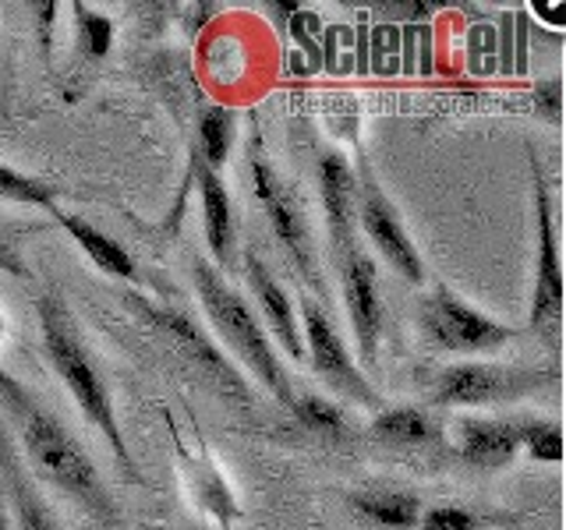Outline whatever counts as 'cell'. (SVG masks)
I'll list each match as a JSON object with an SVG mask.
<instances>
[{"mask_svg":"<svg viewBox=\"0 0 566 530\" xmlns=\"http://www.w3.org/2000/svg\"><path fill=\"white\" fill-rule=\"evenodd\" d=\"M191 276H195V290H199V300L209 315V322L217 326V332L227 340V347L255 371V379L270 389L280 403L291 406L294 403L291 379H287V371H283L270 336H265L255 311L248 308V300L234 287H227L220 269L206 258L191 262Z\"/></svg>","mask_w":566,"mask_h":530,"instance_id":"cell-3","label":"cell"},{"mask_svg":"<svg viewBox=\"0 0 566 530\" xmlns=\"http://www.w3.org/2000/svg\"><path fill=\"white\" fill-rule=\"evenodd\" d=\"M556 368H510V364H450L442 368L429 400L436 406H485L535 393V389L556 382Z\"/></svg>","mask_w":566,"mask_h":530,"instance_id":"cell-4","label":"cell"},{"mask_svg":"<svg viewBox=\"0 0 566 530\" xmlns=\"http://www.w3.org/2000/svg\"><path fill=\"white\" fill-rule=\"evenodd\" d=\"M35 315H40L43 350H46L50 364L61 371L67 393L75 396L82 414L96 424V432L106 438V446L114 449L120 467L132 470V453H128V442H124V435H120L111 393H106V382L99 375L93 353H88V347L82 343V336L75 329V318H71L61 294H53V290L43 294L40 300H35Z\"/></svg>","mask_w":566,"mask_h":530,"instance_id":"cell-2","label":"cell"},{"mask_svg":"<svg viewBox=\"0 0 566 530\" xmlns=\"http://www.w3.org/2000/svg\"><path fill=\"white\" fill-rule=\"evenodd\" d=\"M0 273H11V276H18V279H25V276H29L22 255H18V252H14V244L4 241V237H0Z\"/></svg>","mask_w":566,"mask_h":530,"instance_id":"cell-27","label":"cell"},{"mask_svg":"<svg viewBox=\"0 0 566 530\" xmlns=\"http://www.w3.org/2000/svg\"><path fill=\"white\" fill-rule=\"evenodd\" d=\"M0 199H11V202H22V205H35V209H46V212L57 209V194H53L50 184L35 181V177L14 170L8 163H0Z\"/></svg>","mask_w":566,"mask_h":530,"instance_id":"cell-21","label":"cell"},{"mask_svg":"<svg viewBox=\"0 0 566 530\" xmlns=\"http://www.w3.org/2000/svg\"><path fill=\"white\" fill-rule=\"evenodd\" d=\"M230 141H234V114L227 106H209L199 128V159L206 167L220 170L227 163Z\"/></svg>","mask_w":566,"mask_h":530,"instance_id":"cell-20","label":"cell"},{"mask_svg":"<svg viewBox=\"0 0 566 530\" xmlns=\"http://www.w3.org/2000/svg\"><path fill=\"white\" fill-rule=\"evenodd\" d=\"M421 530H474V517L460 506H436L421 512Z\"/></svg>","mask_w":566,"mask_h":530,"instance_id":"cell-25","label":"cell"},{"mask_svg":"<svg viewBox=\"0 0 566 530\" xmlns=\"http://www.w3.org/2000/svg\"><path fill=\"white\" fill-rule=\"evenodd\" d=\"M0 406L8 411V421L18 428V435H22L25 449L35 459V467L50 474L67 495H75V499L88 512H96L99 520H106V523L117 520V509L111 506V499H106L103 481H99L88 453L67 435L64 424L53 417L8 368H0Z\"/></svg>","mask_w":566,"mask_h":530,"instance_id":"cell-1","label":"cell"},{"mask_svg":"<svg viewBox=\"0 0 566 530\" xmlns=\"http://www.w3.org/2000/svg\"><path fill=\"white\" fill-rule=\"evenodd\" d=\"M195 173H199V191H202L209 252L217 258V269H227L230 258H234V205H230L227 184L220 181L217 170L206 167L202 159H195Z\"/></svg>","mask_w":566,"mask_h":530,"instance_id":"cell-16","label":"cell"},{"mask_svg":"<svg viewBox=\"0 0 566 530\" xmlns=\"http://www.w3.org/2000/svg\"><path fill=\"white\" fill-rule=\"evenodd\" d=\"M0 477H4L8 488V502L14 509V523L18 530H57L53 523V512L40 499V491L29 481V474L22 467V456L14 449V438L8 432V424L0 421Z\"/></svg>","mask_w":566,"mask_h":530,"instance_id":"cell-14","label":"cell"},{"mask_svg":"<svg viewBox=\"0 0 566 530\" xmlns=\"http://www.w3.org/2000/svg\"><path fill=\"white\" fill-rule=\"evenodd\" d=\"M248 173H252V191H255V199H259V205L265 212V220H270L276 241L283 244V252L291 255L294 269L305 279H312L315 290H323V279H318V269H315L308 223H305V216H301L291 188L283 184V177L276 173V167L265 159L259 141L248 146Z\"/></svg>","mask_w":566,"mask_h":530,"instance_id":"cell-5","label":"cell"},{"mask_svg":"<svg viewBox=\"0 0 566 530\" xmlns=\"http://www.w3.org/2000/svg\"><path fill=\"white\" fill-rule=\"evenodd\" d=\"M53 220H57L71 237H75V244L82 247V252L93 258L103 273H111V276H117V279H128V283H142V273L135 269V262H132V255L124 252V247L114 241V237H106L103 230H96L88 220H82V216H75V212H64L61 205L50 212Z\"/></svg>","mask_w":566,"mask_h":530,"instance_id":"cell-17","label":"cell"},{"mask_svg":"<svg viewBox=\"0 0 566 530\" xmlns=\"http://www.w3.org/2000/svg\"><path fill=\"white\" fill-rule=\"evenodd\" d=\"M0 99H4V85H0Z\"/></svg>","mask_w":566,"mask_h":530,"instance_id":"cell-29","label":"cell"},{"mask_svg":"<svg viewBox=\"0 0 566 530\" xmlns=\"http://www.w3.org/2000/svg\"><path fill=\"white\" fill-rule=\"evenodd\" d=\"M535 220H538V262H535V300H531V329L559 340L563 322V258H559V226L553 194L535 159Z\"/></svg>","mask_w":566,"mask_h":530,"instance_id":"cell-7","label":"cell"},{"mask_svg":"<svg viewBox=\"0 0 566 530\" xmlns=\"http://www.w3.org/2000/svg\"><path fill=\"white\" fill-rule=\"evenodd\" d=\"M8 506H4V495H0V530H8Z\"/></svg>","mask_w":566,"mask_h":530,"instance_id":"cell-28","label":"cell"},{"mask_svg":"<svg viewBox=\"0 0 566 530\" xmlns=\"http://www.w3.org/2000/svg\"><path fill=\"white\" fill-rule=\"evenodd\" d=\"M421 329L432 347L450 353H485L513 340L510 326L492 322L489 315L474 311L447 287H436L421 300Z\"/></svg>","mask_w":566,"mask_h":530,"instance_id":"cell-6","label":"cell"},{"mask_svg":"<svg viewBox=\"0 0 566 530\" xmlns=\"http://www.w3.org/2000/svg\"><path fill=\"white\" fill-rule=\"evenodd\" d=\"M354 184H358V223L368 234V241L379 247V255L394 265L403 279L421 283L424 279L421 255L411 244V237H407L403 223L397 220L394 202L386 199L382 188L376 184V177H371L368 159H361V170H358V177H354Z\"/></svg>","mask_w":566,"mask_h":530,"instance_id":"cell-9","label":"cell"},{"mask_svg":"<svg viewBox=\"0 0 566 530\" xmlns=\"http://www.w3.org/2000/svg\"><path fill=\"white\" fill-rule=\"evenodd\" d=\"M535 110L545 114L553 124H559V117H563V82L559 78H548L535 88Z\"/></svg>","mask_w":566,"mask_h":530,"instance_id":"cell-26","label":"cell"},{"mask_svg":"<svg viewBox=\"0 0 566 530\" xmlns=\"http://www.w3.org/2000/svg\"><path fill=\"white\" fill-rule=\"evenodd\" d=\"M371 435H379L382 442L418 446V442H429L436 435V424L418 406H382L379 417L371 421Z\"/></svg>","mask_w":566,"mask_h":530,"instance_id":"cell-19","label":"cell"},{"mask_svg":"<svg viewBox=\"0 0 566 530\" xmlns=\"http://www.w3.org/2000/svg\"><path fill=\"white\" fill-rule=\"evenodd\" d=\"M291 411L315 432H340L344 428V414L336 411L333 403H326L323 396H294Z\"/></svg>","mask_w":566,"mask_h":530,"instance_id":"cell-23","label":"cell"},{"mask_svg":"<svg viewBox=\"0 0 566 530\" xmlns=\"http://www.w3.org/2000/svg\"><path fill=\"white\" fill-rule=\"evenodd\" d=\"M244 276H248V287H252L259 308L265 315V326L273 329V336L280 340V347L287 350L291 361H305V340H301V326H297V311L291 305L287 290L280 287L273 279V273L265 269V262L248 252L244 255Z\"/></svg>","mask_w":566,"mask_h":530,"instance_id":"cell-12","label":"cell"},{"mask_svg":"<svg viewBox=\"0 0 566 530\" xmlns=\"http://www.w3.org/2000/svg\"><path fill=\"white\" fill-rule=\"evenodd\" d=\"M340 258V276H344V297H347V315L354 326V340H358V353L365 364H376L379 350V332H382V300H379V276L371 258L361 252V244H350Z\"/></svg>","mask_w":566,"mask_h":530,"instance_id":"cell-10","label":"cell"},{"mask_svg":"<svg viewBox=\"0 0 566 530\" xmlns=\"http://www.w3.org/2000/svg\"><path fill=\"white\" fill-rule=\"evenodd\" d=\"M75 11H78V29H82V46L88 50V53H106V46H111V40H114V22L111 18H103V14H96V11H88V8H82V4H75Z\"/></svg>","mask_w":566,"mask_h":530,"instance_id":"cell-24","label":"cell"},{"mask_svg":"<svg viewBox=\"0 0 566 530\" xmlns=\"http://www.w3.org/2000/svg\"><path fill=\"white\" fill-rule=\"evenodd\" d=\"M350 506L361 517L394 530H411L421 520V499L411 491H354Z\"/></svg>","mask_w":566,"mask_h":530,"instance_id":"cell-18","label":"cell"},{"mask_svg":"<svg viewBox=\"0 0 566 530\" xmlns=\"http://www.w3.org/2000/svg\"><path fill=\"white\" fill-rule=\"evenodd\" d=\"M521 449V417L464 421L460 424V456L474 467H503Z\"/></svg>","mask_w":566,"mask_h":530,"instance_id":"cell-15","label":"cell"},{"mask_svg":"<svg viewBox=\"0 0 566 530\" xmlns=\"http://www.w3.org/2000/svg\"><path fill=\"white\" fill-rule=\"evenodd\" d=\"M297 326H301V340H305V347L312 353V368L318 371V379H326L336 393H344L347 400L371 406V411H382L379 393L365 382L358 364L350 361L344 340L336 336V329L329 326V318L323 315V308H318L315 300H305V305H301Z\"/></svg>","mask_w":566,"mask_h":530,"instance_id":"cell-8","label":"cell"},{"mask_svg":"<svg viewBox=\"0 0 566 530\" xmlns=\"http://www.w3.org/2000/svg\"><path fill=\"white\" fill-rule=\"evenodd\" d=\"M521 446L535 456V459H548L556 464L563 456V432L556 421H524L521 417Z\"/></svg>","mask_w":566,"mask_h":530,"instance_id":"cell-22","label":"cell"},{"mask_svg":"<svg viewBox=\"0 0 566 530\" xmlns=\"http://www.w3.org/2000/svg\"><path fill=\"white\" fill-rule=\"evenodd\" d=\"M318 191H323L326 226L336 252L358 244V184L344 152L318 156Z\"/></svg>","mask_w":566,"mask_h":530,"instance_id":"cell-11","label":"cell"},{"mask_svg":"<svg viewBox=\"0 0 566 530\" xmlns=\"http://www.w3.org/2000/svg\"><path fill=\"white\" fill-rule=\"evenodd\" d=\"M149 315H153V322L156 326H164L174 340H177V347L181 350H188V358L191 361H199V371L202 375H209L212 382H217L223 393H230V396H238V400H244L248 396V385H244V379L238 375V368L230 364L223 353H217V347H212L206 336L195 329L185 315H177V311H167V308H146Z\"/></svg>","mask_w":566,"mask_h":530,"instance_id":"cell-13","label":"cell"}]
</instances>
